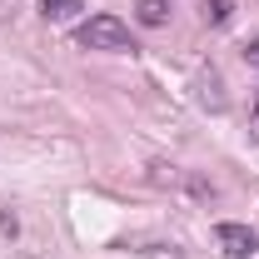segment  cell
I'll return each mask as SVG.
<instances>
[{
    "label": "cell",
    "mask_w": 259,
    "mask_h": 259,
    "mask_svg": "<svg viewBox=\"0 0 259 259\" xmlns=\"http://www.w3.org/2000/svg\"><path fill=\"white\" fill-rule=\"evenodd\" d=\"M75 45H80V50H105V55H130V50H135V35H130V25L120 15L100 10V15H90V20L75 30Z\"/></svg>",
    "instance_id": "1"
},
{
    "label": "cell",
    "mask_w": 259,
    "mask_h": 259,
    "mask_svg": "<svg viewBox=\"0 0 259 259\" xmlns=\"http://www.w3.org/2000/svg\"><path fill=\"white\" fill-rule=\"evenodd\" d=\"M214 239H220V249H225L229 259H249V254H259V234H254L249 225H234V220H229V225L214 229Z\"/></svg>",
    "instance_id": "2"
},
{
    "label": "cell",
    "mask_w": 259,
    "mask_h": 259,
    "mask_svg": "<svg viewBox=\"0 0 259 259\" xmlns=\"http://www.w3.org/2000/svg\"><path fill=\"white\" fill-rule=\"evenodd\" d=\"M194 90H199V105H204V110H214V115H225V110H229V95H225V80H220V70H214V65L194 75Z\"/></svg>",
    "instance_id": "3"
},
{
    "label": "cell",
    "mask_w": 259,
    "mask_h": 259,
    "mask_svg": "<svg viewBox=\"0 0 259 259\" xmlns=\"http://www.w3.org/2000/svg\"><path fill=\"white\" fill-rule=\"evenodd\" d=\"M135 20L150 25V30H160L164 20H169V0H140V5H135Z\"/></svg>",
    "instance_id": "4"
},
{
    "label": "cell",
    "mask_w": 259,
    "mask_h": 259,
    "mask_svg": "<svg viewBox=\"0 0 259 259\" xmlns=\"http://www.w3.org/2000/svg\"><path fill=\"white\" fill-rule=\"evenodd\" d=\"M80 10H85V0H40V15L55 20V25H60V20H75Z\"/></svg>",
    "instance_id": "5"
},
{
    "label": "cell",
    "mask_w": 259,
    "mask_h": 259,
    "mask_svg": "<svg viewBox=\"0 0 259 259\" xmlns=\"http://www.w3.org/2000/svg\"><path fill=\"white\" fill-rule=\"evenodd\" d=\"M229 10H234V0H204V20H209V25H225Z\"/></svg>",
    "instance_id": "6"
},
{
    "label": "cell",
    "mask_w": 259,
    "mask_h": 259,
    "mask_svg": "<svg viewBox=\"0 0 259 259\" xmlns=\"http://www.w3.org/2000/svg\"><path fill=\"white\" fill-rule=\"evenodd\" d=\"M244 60H249V65H254V70H259V35H254V40H249V45H244Z\"/></svg>",
    "instance_id": "7"
},
{
    "label": "cell",
    "mask_w": 259,
    "mask_h": 259,
    "mask_svg": "<svg viewBox=\"0 0 259 259\" xmlns=\"http://www.w3.org/2000/svg\"><path fill=\"white\" fill-rule=\"evenodd\" d=\"M0 234H15V214H0Z\"/></svg>",
    "instance_id": "8"
}]
</instances>
